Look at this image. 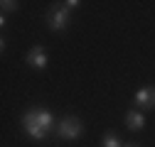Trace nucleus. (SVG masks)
<instances>
[{
  "label": "nucleus",
  "mask_w": 155,
  "mask_h": 147,
  "mask_svg": "<svg viewBox=\"0 0 155 147\" xmlns=\"http://www.w3.org/2000/svg\"><path fill=\"white\" fill-rule=\"evenodd\" d=\"M3 12H12V10H17V3H12V0H3Z\"/></svg>",
  "instance_id": "9"
},
{
  "label": "nucleus",
  "mask_w": 155,
  "mask_h": 147,
  "mask_svg": "<svg viewBox=\"0 0 155 147\" xmlns=\"http://www.w3.org/2000/svg\"><path fill=\"white\" fill-rule=\"evenodd\" d=\"M133 101H135V105H140V108H155V86L140 88Z\"/></svg>",
  "instance_id": "4"
},
{
  "label": "nucleus",
  "mask_w": 155,
  "mask_h": 147,
  "mask_svg": "<svg viewBox=\"0 0 155 147\" xmlns=\"http://www.w3.org/2000/svg\"><path fill=\"white\" fill-rule=\"evenodd\" d=\"M81 133H84V123L74 115H67L57 123V135L64 140H76V137H81Z\"/></svg>",
  "instance_id": "1"
},
{
  "label": "nucleus",
  "mask_w": 155,
  "mask_h": 147,
  "mask_svg": "<svg viewBox=\"0 0 155 147\" xmlns=\"http://www.w3.org/2000/svg\"><path fill=\"white\" fill-rule=\"evenodd\" d=\"M62 5H64L67 10H74V8H79L81 3H79V0H67V3H62Z\"/></svg>",
  "instance_id": "10"
},
{
  "label": "nucleus",
  "mask_w": 155,
  "mask_h": 147,
  "mask_svg": "<svg viewBox=\"0 0 155 147\" xmlns=\"http://www.w3.org/2000/svg\"><path fill=\"white\" fill-rule=\"evenodd\" d=\"M126 125L130 127V130H143V125H145L143 113H138V110H128V115H126Z\"/></svg>",
  "instance_id": "7"
},
{
  "label": "nucleus",
  "mask_w": 155,
  "mask_h": 147,
  "mask_svg": "<svg viewBox=\"0 0 155 147\" xmlns=\"http://www.w3.org/2000/svg\"><path fill=\"white\" fill-rule=\"evenodd\" d=\"M126 147H128V145H126Z\"/></svg>",
  "instance_id": "11"
},
{
  "label": "nucleus",
  "mask_w": 155,
  "mask_h": 147,
  "mask_svg": "<svg viewBox=\"0 0 155 147\" xmlns=\"http://www.w3.org/2000/svg\"><path fill=\"white\" fill-rule=\"evenodd\" d=\"M22 127H25V133H27L32 140H45V137H47V133H45V130H42V127L37 125L27 113H25V118H22Z\"/></svg>",
  "instance_id": "6"
},
{
  "label": "nucleus",
  "mask_w": 155,
  "mask_h": 147,
  "mask_svg": "<svg viewBox=\"0 0 155 147\" xmlns=\"http://www.w3.org/2000/svg\"><path fill=\"white\" fill-rule=\"evenodd\" d=\"M47 22L54 32H62L67 25H69V10L67 8H52L49 15H47Z\"/></svg>",
  "instance_id": "2"
},
{
  "label": "nucleus",
  "mask_w": 155,
  "mask_h": 147,
  "mask_svg": "<svg viewBox=\"0 0 155 147\" xmlns=\"http://www.w3.org/2000/svg\"><path fill=\"white\" fill-rule=\"evenodd\" d=\"M27 115H30L37 125H40L45 133H49L52 127H54V115L49 113L47 108H32V110H27Z\"/></svg>",
  "instance_id": "3"
},
{
  "label": "nucleus",
  "mask_w": 155,
  "mask_h": 147,
  "mask_svg": "<svg viewBox=\"0 0 155 147\" xmlns=\"http://www.w3.org/2000/svg\"><path fill=\"white\" fill-rule=\"evenodd\" d=\"M27 64L35 66V69H45V66H47V54H45V49H42L40 44H35V47L30 49V54H27Z\"/></svg>",
  "instance_id": "5"
},
{
  "label": "nucleus",
  "mask_w": 155,
  "mask_h": 147,
  "mask_svg": "<svg viewBox=\"0 0 155 147\" xmlns=\"http://www.w3.org/2000/svg\"><path fill=\"white\" fill-rule=\"evenodd\" d=\"M101 145H104V147H121V140H118L116 133H106L104 140H101Z\"/></svg>",
  "instance_id": "8"
}]
</instances>
